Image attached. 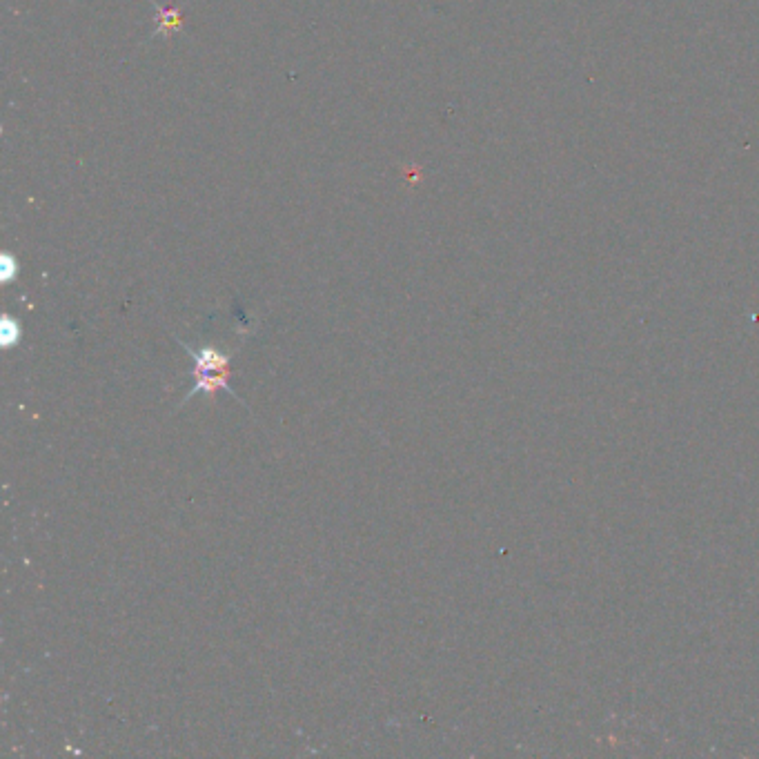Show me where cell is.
<instances>
[{"label":"cell","mask_w":759,"mask_h":759,"mask_svg":"<svg viewBox=\"0 0 759 759\" xmlns=\"http://www.w3.org/2000/svg\"><path fill=\"white\" fill-rule=\"evenodd\" d=\"M185 352L192 357V388L185 394L181 406H185L187 401L194 399L196 394H216L219 390H225L232 397L243 403L239 394H236L230 386V372H232V354L230 352H221L214 345H203V348H192L185 341H179ZM179 406V408H181ZM245 406V403H243Z\"/></svg>","instance_id":"1"}]
</instances>
